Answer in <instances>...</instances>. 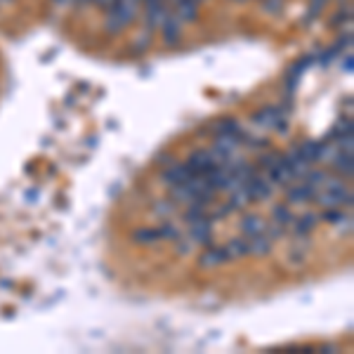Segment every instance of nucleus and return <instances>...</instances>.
Here are the masks:
<instances>
[{
  "label": "nucleus",
  "instance_id": "obj_8",
  "mask_svg": "<svg viewBox=\"0 0 354 354\" xmlns=\"http://www.w3.org/2000/svg\"><path fill=\"white\" fill-rule=\"evenodd\" d=\"M281 118H283V111L281 109H277V106H265L262 111L255 113L253 121L262 130H274V128H277V123L281 121Z\"/></svg>",
  "mask_w": 354,
  "mask_h": 354
},
{
  "label": "nucleus",
  "instance_id": "obj_21",
  "mask_svg": "<svg viewBox=\"0 0 354 354\" xmlns=\"http://www.w3.org/2000/svg\"><path fill=\"white\" fill-rule=\"evenodd\" d=\"M326 3H328V0H310V8H307V12H310V15H307L305 19H307V21L317 19V17L324 12V8H326Z\"/></svg>",
  "mask_w": 354,
  "mask_h": 354
},
{
  "label": "nucleus",
  "instance_id": "obj_2",
  "mask_svg": "<svg viewBox=\"0 0 354 354\" xmlns=\"http://www.w3.org/2000/svg\"><path fill=\"white\" fill-rule=\"evenodd\" d=\"M312 201L317 203L319 208H342V205L350 208L354 196H352V189L340 185V187H324V189H317Z\"/></svg>",
  "mask_w": 354,
  "mask_h": 354
},
{
  "label": "nucleus",
  "instance_id": "obj_22",
  "mask_svg": "<svg viewBox=\"0 0 354 354\" xmlns=\"http://www.w3.org/2000/svg\"><path fill=\"white\" fill-rule=\"evenodd\" d=\"M342 68H345V71H347V73H350V71H352V55H347V59H345V62H342Z\"/></svg>",
  "mask_w": 354,
  "mask_h": 354
},
{
  "label": "nucleus",
  "instance_id": "obj_10",
  "mask_svg": "<svg viewBox=\"0 0 354 354\" xmlns=\"http://www.w3.org/2000/svg\"><path fill=\"white\" fill-rule=\"evenodd\" d=\"M248 239V255H258V258H262V255H270L272 248H274V241L270 236H267L265 232L262 234H255V236H245Z\"/></svg>",
  "mask_w": 354,
  "mask_h": 354
},
{
  "label": "nucleus",
  "instance_id": "obj_7",
  "mask_svg": "<svg viewBox=\"0 0 354 354\" xmlns=\"http://www.w3.org/2000/svg\"><path fill=\"white\" fill-rule=\"evenodd\" d=\"M330 168L338 173V177H342V180H352V170H354V158L350 151H342L338 149L333 153V158H330Z\"/></svg>",
  "mask_w": 354,
  "mask_h": 354
},
{
  "label": "nucleus",
  "instance_id": "obj_5",
  "mask_svg": "<svg viewBox=\"0 0 354 354\" xmlns=\"http://www.w3.org/2000/svg\"><path fill=\"white\" fill-rule=\"evenodd\" d=\"M192 175V170L187 168V163H170L168 168L163 170L161 180L165 187H175V185H182V182H187Z\"/></svg>",
  "mask_w": 354,
  "mask_h": 354
},
{
  "label": "nucleus",
  "instance_id": "obj_13",
  "mask_svg": "<svg viewBox=\"0 0 354 354\" xmlns=\"http://www.w3.org/2000/svg\"><path fill=\"white\" fill-rule=\"evenodd\" d=\"M133 241L140 245H153V243L163 241L161 230H158V227H140V230L133 232Z\"/></svg>",
  "mask_w": 354,
  "mask_h": 354
},
{
  "label": "nucleus",
  "instance_id": "obj_1",
  "mask_svg": "<svg viewBox=\"0 0 354 354\" xmlns=\"http://www.w3.org/2000/svg\"><path fill=\"white\" fill-rule=\"evenodd\" d=\"M135 12H137L135 0H116L109 8V12H106V31L109 33L123 31L135 19Z\"/></svg>",
  "mask_w": 354,
  "mask_h": 354
},
{
  "label": "nucleus",
  "instance_id": "obj_6",
  "mask_svg": "<svg viewBox=\"0 0 354 354\" xmlns=\"http://www.w3.org/2000/svg\"><path fill=\"white\" fill-rule=\"evenodd\" d=\"M314 194H317V187H312V185H307V182H298V185H290L286 187V198L290 203H307V201H312L314 198Z\"/></svg>",
  "mask_w": 354,
  "mask_h": 354
},
{
  "label": "nucleus",
  "instance_id": "obj_3",
  "mask_svg": "<svg viewBox=\"0 0 354 354\" xmlns=\"http://www.w3.org/2000/svg\"><path fill=\"white\" fill-rule=\"evenodd\" d=\"M185 163H187V168L192 170V175H208L210 170L215 168V165H220L218 161H215L213 153H210V149H198V151H194Z\"/></svg>",
  "mask_w": 354,
  "mask_h": 354
},
{
  "label": "nucleus",
  "instance_id": "obj_14",
  "mask_svg": "<svg viewBox=\"0 0 354 354\" xmlns=\"http://www.w3.org/2000/svg\"><path fill=\"white\" fill-rule=\"evenodd\" d=\"M222 248L227 250V255H230V260H241L248 255V239L245 236H234L227 241V245H222Z\"/></svg>",
  "mask_w": 354,
  "mask_h": 354
},
{
  "label": "nucleus",
  "instance_id": "obj_4",
  "mask_svg": "<svg viewBox=\"0 0 354 354\" xmlns=\"http://www.w3.org/2000/svg\"><path fill=\"white\" fill-rule=\"evenodd\" d=\"M196 262L201 270H213V267L227 265V262H232V260H230V255H227V250L220 248V245H205Z\"/></svg>",
  "mask_w": 354,
  "mask_h": 354
},
{
  "label": "nucleus",
  "instance_id": "obj_15",
  "mask_svg": "<svg viewBox=\"0 0 354 354\" xmlns=\"http://www.w3.org/2000/svg\"><path fill=\"white\" fill-rule=\"evenodd\" d=\"M213 133L215 137H220V135H234V137H239L241 140V145H243V128L239 125L234 118H222V121L215 123V128H213Z\"/></svg>",
  "mask_w": 354,
  "mask_h": 354
},
{
  "label": "nucleus",
  "instance_id": "obj_17",
  "mask_svg": "<svg viewBox=\"0 0 354 354\" xmlns=\"http://www.w3.org/2000/svg\"><path fill=\"white\" fill-rule=\"evenodd\" d=\"M163 38H165V43L168 45H173L180 41V19L177 17H165L163 19Z\"/></svg>",
  "mask_w": 354,
  "mask_h": 354
},
{
  "label": "nucleus",
  "instance_id": "obj_16",
  "mask_svg": "<svg viewBox=\"0 0 354 354\" xmlns=\"http://www.w3.org/2000/svg\"><path fill=\"white\" fill-rule=\"evenodd\" d=\"M293 218H295V213H293V208H290L288 203H279V205H274V208H272V222L286 227V230L290 227Z\"/></svg>",
  "mask_w": 354,
  "mask_h": 354
},
{
  "label": "nucleus",
  "instance_id": "obj_11",
  "mask_svg": "<svg viewBox=\"0 0 354 354\" xmlns=\"http://www.w3.org/2000/svg\"><path fill=\"white\" fill-rule=\"evenodd\" d=\"M319 220H326L328 225H335L342 232L352 230V215H345L340 208H324V213L319 215Z\"/></svg>",
  "mask_w": 354,
  "mask_h": 354
},
{
  "label": "nucleus",
  "instance_id": "obj_19",
  "mask_svg": "<svg viewBox=\"0 0 354 354\" xmlns=\"http://www.w3.org/2000/svg\"><path fill=\"white\" fill-rule=\"evenodd\" d=\"M158 230H161V239H165V241H177V239L182 236V227H177L175 222H163L161 227H158Z\"/></svg>",
  "mask_w": 354,
  "mask_h": 354
},
{
  "label": "nucleus",
  "instance_id": "obj_18",
  "mask_svg": "<svg viewBox=\"0 0 354 354\" xmlns=\"http://www.w3.org/2000/svg\"><path fill=\"white\" fill-rule=\"evenodd\" d=\"M198 0H177V19H196Z\"/></svg>",
  "mask_w": 354,
  "mask_h": 354
},
{
  "label": "nucleus",
  "instance_id": "obj_9",
  "mask_svg": "<svg viewBox=\"0 0 354 354\" xmlns=\"http://www.w3.org/2000/svg\"><path fill=\"white\" fill-rule=\"evenodd\" d=\"M319 225V215L317 213H302L300 218H293L290 222V230L295 232V236H310Z\"/></svg>",
  "mask_w": 354,
  "mask_h": 354
},
{
  "label": "nucleus",
  "instance_id": "obj_20",
  "mask_svg": "<svg viewBox=\"0 0 354 354\" xmlns=\"http://www.w3.org/2000/svg\"><path fill=\"white\" fill-rule=\"evenodd\" d=\"M175 201H170V198H163V201H156L153 205V210H156V215H161V218H170V215H175Z\"/></svg>",
  "mask_w": 354,
  "mask_h": 354
},
{
  "label": "nucleus",
  "instance_id": "obj_23",
  "mask_svg": "<svg viewBox=\"0 0 354 354\" xmlns=\"http://www.w3.org/2000/svg\"><path fill=\"white\" fill-rule=\"evenodd\" d=\"M76 3H90V0H76Z\"/></svg>",
  "mask_w": 354,
  "mask_h": 354
},
{
  "label": "nucleus",
  "instance_id": "obj_12",
  "mask_svg": "<svg viewBox=\"0 0 354 354\" xmlns=\"http://www.w3.org/2000/svg\"><path fill=\"white\" fill-rule=\"evenodd\" d=\"M265 225L267 222L262 220L260 215L250 213V215H243V220L239 222V230H241V236H255V234L265 232Z\"/></svg>",
  "mask_w": 354,
  "mask_h": 354
}]
</instances>
